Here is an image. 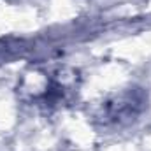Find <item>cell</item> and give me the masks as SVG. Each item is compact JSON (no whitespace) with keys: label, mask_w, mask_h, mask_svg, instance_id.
<instances>
[{"label":"cell","mask_w":151,"mask_h":151,"mask_svg":"<svg viewBox=\"0 0 151 151\" xmlns=\"http://www.w3.org/2000/svg\"><path fill=\"white\" fill-rule=\"evenodd\" d=\"M146 95L141 90H128L118 97H114L111 102H107L104 118L106 121H113V123H125L134 119L137 114L142 113L144 106H146Z\"/></svg>","instance_id":"cell-1"}]
</instances>
